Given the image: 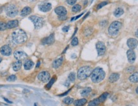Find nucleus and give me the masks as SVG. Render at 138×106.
Wrapping results in <instances>:
<instances>
[{
  "instance_id": "nucleus-1",
  "label": "nucleus",
  "mask_w": 138,
  "mask_h": 106,
  "mask_svg": "<svg viewBox=\"0 0 138 106\" xmlns=\"http://www.w3.org/2000/svg\"><path fill=\"white\" fill-rule=\"evenodd\" d=\"M106 76V73L103 69L101 68H96L95 70L92 71L90 75L91 79L94 83H99L104 80Z\"/></svg>"
},
{
  "instance_id": "nucleus-2",
  "label": "nucleus",
  "mask_w": 138,
  "mask_h": 106,
  "mask_svg": "<svg viewBox=\"0 0 138 106\" xmlns=\"http://www.w3.org/2000/svg\"><path fill=\"white\" fill-rule=\"evenodd\" d=\"M13 41L17 44L24 43L27 40V35L22 30H17L12 33Z\"/></svg>"
},
{
  "instance_id": "nucleus-3",
  "label": "nucleus",
  "mask_w": 138,
  "mask_h": 106,
  "mask_svg": "<svg viewBox=\"0 0 138 106\" xmlns=\"http://www.w3.org/2000/svg\"><path fill=\"white\" fill-rule=\"evenodd\" d=\"M92 72V69L91 67L85 66L81 67L77 71V77L79 80H85L86 79L90 77Z\"/></svg>"
},
{
  "instance_id": "nucleus-4",
  "label": "nucleus",
  "mask_w": 138,
  "mask_h": 106,
  "mask_svg": "<svg viewBox=\"0 0 138 106\" xmlns=\"http://www.w3.org/2000/svg\"><path fill=\"white\" fill-rule=\"evenodd\" d=\"M122 24L119 21H114L110 25L108 32L111 36H116L118 34L120 29L122 28Z\"/></svg>"
},
{
  "instance_id": "nucleus-5",
  "label": "nucleus",
  "mask_w": 138,
  "mask_h": 106,
  "mask_svg": "<svg viewBox=\"0 0 138 106\" xmlns=\"http://www.w3.org/2000/svg\"><path fill=\"white\" fill-rule=\"evenodd\" d=\"M6 14L10 18H14L18 14V9L16 6L13 4H10L5 8Z\"/></svg>"
},
{
  "instance_id": "nucleus-6",
  "label": "nucleus",
  "mask_w": 138,
  "mask_h": 106,
  "mask_svg": "<svg viewBox=\"0 0 138 106\" xmlns=\"http://www.w3.org/2000/svg\"><path fill=\"white\" fill-rule=\"evenodd\" d=\"M29 19L33 22L35 28L36 29L40 28L44 25V19L43 18H40L36 16H31L29 17Z\"/></svg>"
},
{
  "instance_id": "nucleus-7",
  "label": "nucleus",
  "mask_w": 138,
  "mask_h": 106,
  "mask_svg": "<svg viewBox=\"0 0 138 106\" xmlns=\"http://www.w3.org/2000/svg\"><path fill=\"white\" fill-rule=\"evenodd\" d=\"M50 73H49V72L45 71L40 72V73L38 74V79L40 81H42V82H48V81L50 80Z\"/></svg>"
},
{
  "instance_id": "nucleus-8",
  "label": "nucleus",
  "mask_w": 138,
  "mask_h": 106,
  "mask_svg": "<svg viewBox=\"0 0 138 106\" xmlns=\"http://www.w3.org/2000/svg\"><path fill=\"white\" fill-rule=\"evenodd\" d=\"M96 48H97V53H98V55L99 56L103 55L106 52V46L104 45V44L102 42L99 41L96 44Z\"/></svg>"
},
{
  "instance_id": "nucleus-9",
  "label": "nucleus",
  "mask_w": 138,
  "mask_h": 106,
  "mask_svg": "<svg viewBox=\"0 0 138 106\" xmlns=\"http://www.w3.org/2000/svg\"><path fill=\"white\" fill-rule=\"evenodd\" d=\"M127 55L128 61L131 64H133L136 61V53L134 51L132 50V49H130L127 51Z\"/></svg>"
},
{
  "instance_id": "nucleus-10",
  "label": "nucleus",
  "mask_w": 138,
  "mask_h": 106,
  "mask_svg": "<svg viewBox=\"0 0 138 106\" xmlns=\"http://www.w3.org/2000/svg\"><path fill=\"white\" fill-rule=\"evenodd\" d=\"M0 52L3 55L9 56L12 53V49L8 45H4L0 48Z\"/></svg>"
},
{
  "instance_id": "nucleus-11",
  "label": "nucleus",
  "mask_w": 138,
  "mask_h": 106,
  "mask_svg": "<svg viewBox=\"0 0 138 106\" xmlns=\"http://www.w3.org/2000/svg\"><path fill=\"white\" fill-rule=\"evenodd\" d=\"M54 12L56 14H58V16H66L67 14V10L66 9L63 7V6H59L55 9Z\"/></svg>"
},
{
  "instance_id": "nucleus-12",
  "label": "nucleus",
  "mask_w": 138,
  "mask_h": 106,
  "mask_svg": "<svg viewBox=\"0 0 138 106\" xmlns=\"http://www.w3.org/2000/svg\"><path fill=\"white\" fill-rule=\"evenodd\" d=\"M38 9H39L40 10L43 12H47L52 9V5L49 3L42 4V5H40L38 6Z\"/></svg>"
},
{
  "instance_id": "nucleus-13",
  "label": "nucleus",
  "mask_w": 138,
  "mask_h": 106,
  "mask_svg": "<svg viewBox=\"0 0 138 106\" xmlns=\"http://www.w3.org/2000/svg\"><path fill=\"white\" fill-rule=\"evenodd\" d=\"M127 46L130 49H134L137 47L138 44V41L136 39H134V38H130L129 39L127 42Z\"/></svg>"
},
{
  "instance_id": "nucleus-14",
  "label": "nucleus",
  "mask_w": 138,
  "mask_h": 106,
  "mask_svg": "<svg viewBox=\"0 0 138 106\" xmlns=\"http://www.w3.org/2000/svg\"><path fill=\"white\" fill-rule=\"evenodd\" d=\"M14 57L17 60L21 61L22 59H24L25 58L28 57L27 54L24 53L22 51H15L14 52Z\"/></svg>"
},
{
  "instance_id": "nucleus-15",
  "label": "nucleus",
  "mask_w": 138,
  "mask_h": 106,
  "mask_svg": "<svg viewBox=\"0 0 138 106\" xmlns=\"http://www.w3.org/2000/svg\"><path fill=\"white\" fill-rule=\"evenodd\" d=\"M54 42V34L50 35L47 37L45 38L42 40V44H47V45H50L52 44Z\"/></svg>"
},
{
  "instance_id": "nucleus-16",
  "label": "nucleus",
  "mask_w": 138,
  "mask_h": 106,
  "mask_svg": "<svg viewBox=\"0 0 138 106\" xmlns=\"http://www.w3.org/2000/svg\"><path fill=\"white\" fill-rule=\"evenodd\" d=\"M7 28L12 29L16 28L19 25V21L17 20H13V21H10L7 23Z\"/></svg>"
},
{
  "instance_id": "nucleus-17",
  "label": "nucleus",
  "mask_w": 138,
  "mask_h": 106,
  "mask_svg": "<svg viewBox=\"0 0 138 106\" xmlns=\"http://www.w3.org/2000/svg\"><path fill=\"white\" fill-rule=\"evenodd\" d=\"M31 12V9L29 7H26L21 12V16L22 17H26L30 14Z\"/></svg>"
},
{
  "instance_id": "nucleus-18",
  "label": "nucleus",
  "mask_w": 138,
  "mask_h": 106,
  "mask_svg": "<svg viewBox=\"0 0 138 106\" xmlns=\"http://www.w3.org/2000/svg\"><path fill=\"white\" fill-rule=\"evenodd\" d=\"M63 57H61L58 59L57 60H55L53 62H52V67L55 69H57L58 68L61 64H62V63H63Z\"/></svg>"
},
{
  "instance_id": "nucleus-19",
  "label": "nucleus",
  "mask_w": 138,
  "mask_h": 106,
  "mask_svg": "<svg viewBox=\"0 0 138 106\" xmlns=\"http://www.w3.org/2000/svg\"><path fill=\"white\" fill-rule=\"evenodd\" d=\"M120 79V75L118 73H112L109 78V81L113 83L116 82Z\"/></svg>"
},
{
  "instance_id": "nucleus-20",
  "label": "nucleus",
  "mask_w": 138,
  "mask_h": 106,
  "mask_svg": "<svg viewBox=\"0 0 138 106\" xmlns=\"http://www.w3.org/2000/svg\"><path fill=\"white\" fill-rule=\"evenodd\" d=\"M34 66V62L31 61H26V62L24 63V68L25 70H31V69Z\"/></svg>"
},
{
  "instance_id": "nucleus-21",
  "label": "nucleus",
  "mask_w": 138,
  "mask_h": 106,
  "mask_svg": "<svg viewBox=\"0 0 138 106\" xmlns=\"http://www.w3.org/2000/svg\"><path fill=\"white\" fill-rule=\"evenodd\" d=\"M21 66H22L21 61L18 60L17 61L15 62L13 64V70H14L15 71H18L21 68Z\"/></svg>"
},
{
  "instance_id": "nucleus-22",
  "label": "nucleus",
  "mask_w": 138,
  "mask_h": 106,
  "mask_svg": "<svg viewBox=\"0 0 138 106\" xmlns=\"http://www.w3.org/2000/svg\"><path fill=\"white\" fill-rule=\"evenodd\" d=\"M129 80L131 82L138 83V72H136L133 73L132 75L129 77Z\"/></svg>"
},
{
  "instance_id": "nucleus-23",
  "label": "nucleus",
  "mask_w": 138,
  "mask_h": 106,
  "mask_svg": "<svg viewBox=\"0 0 138 106\" xmlns=\"http://www.w3.org/2000/svg\"><path fill=\"white\" fill-rule=\"evenodd\" d=\"M124 11L122 8H118L115 10V12H114V15L115 17L116 18H119V17L122 16V15L123 14Z\"/></svg>"
},
{
  "instance_id": "nucleus-24",
  "label": "nucleus",
  "mask_w": 138,
  "mask_h": 106,
  "mask_svg": "<svg viewBox=\"0 0 138 106\" xmlns=\"http://www.w3.org/2000/svg\"><path fill=\"white\" fill-rule=\"evenodd\" d=\"M93 32V29L91 27H88L86 29H84V32H83V34L86 37H88V36L91 35L92 34V33Z\"/></svg>"
},
{
  "instance_id": "nucleus-25",
  "label": "nucleus",
  "mask_w": 138,
  "mask_h": 106,
  "mask_svg": "<svg viewBox=\"0 0 138 106\" xmlns=\"http://www.w3.org/2000/svg\"><path fill=\"white\" fill-rule=\"evenodd\" d=\"M86 102H87L86 99L83 98V99H80V100H75V102H74V105L76 106H81L85 104L86 103Z\"/></svg>"
},
{
  "instance_id": "nucleus-26",
  "label": "nucleus",
  "mask_w": 138,
  "mask_h": 106,
  "mask_svg": "<svg viewBox=\"0 0 138 106\" xmlns=\"http://www.w3.org/2000/svg\"><path fill=\"white\" fill-rule=\"evenodd\" d=\"M91 91H92V88H84V89L81 91V95L83 97H86V96H88Z\"/></svg>"
},
{
  "instance_id": "nucleus-27",
  "label": "nucleus",
  "mask_w": 138,
  "mask_h": 106,
  "mask_svg": "<svg viewBox=\"0 0 138 106\" xmlns=\"http://www.w3.org/2000/svg\"><path fill=\"white\" fill-rule=\"evenodd\" d=\"M108 95H109V93H103L102 95H101V97L99 98L100 103L104 102V101L106 100V98H108Z\"/></svg>"
},
{
  "instance_id": "nucleus-28",
  "label": "nucleus",
  "mask_w": 138,
  "mask_h": 106,
  "mask_svg": "<svg viewBox=\"0 0 138 106\" xmlns=\"http://www.w3.org/2000/svg\"><path fill=\"white\" fill-rule=\"evenodd\" d=\"M63 102L66 104H71L72 103L74 102V99L70 97H66L65 98L63 99Z\"/></svg>"
},
{
  "instance_id": "nucleus-29",
  "label": "nucleus",
  "mask_w": 138,
  "mask_h": 106,
  "mask_svg": "<svg viewBox=\"0 0 138 106\" xmlns=\"http://www.w3.org/2000/svg\"><path fill=\"white\" fill-rule=\"evenodd\" d=\"M81 10V6L80 5H75L72 7V11L73 12H78Z\"/></svg>"
},
{
  "instance_id": "nucleus-30",
  "label": "nucleus",
  "mask_w": 138,
  "mask_h": 106,
  "mask_svg": "<svg viewBox=\"0 0 138 106\" xmlns=\"http://www.w3.org/2000/svg\"><path fill=\"white\" fill-rule=\"evenodd\" d=\"M99 98H96L93 100L91 101L89 104H88V106H98L99 104Z\"/></svg>"
},
{
  "instance_id": "nucleus-31",
  "label": "nucleus",
  "mask_w": 138,
  "mask_h": 106,
  "mask_svg": "<svg viewBox=\"0 0 138 106\" xmlns=\"http://www.w3.org/2000/svg\"><path fill=\"white\" fill-rule=\"evenodd\" d=\"M7 28V25L5 23L1 22L0 23V31L5 30Z\"/></svg>"
},
{
  "instance_id": "nucleus-32",
  "label": "nucleus",
  "mask_w": 138,
  "mask_h": 106,
  "mask_svg": "<svg viewBox=\"0 0 138 106\" xmlns=\"http://www.w3.org/2000/svg\"><path fill=\"white\" fill-rule=\"evenodd\" d=\"M55 80H56L55 78H52V79L50 80V82L46 85V88L48 89H50L51 88V86H52V85L53 84L54 82H55Z\"/></svg>"
},
{
  "instance_id": "nucleus-33",
  "label": "nucleus",
  "mask_w": 138,
  "mask_h": 106,
  "mask_svg": "<svg viewBox=\"0 0 138 106\" xmlns=\"http://www.w3.org/2000/svg\"><path fill=\"white\" fill-rule=\"evenodd\" d=\"M68 79L70 80L71 82H74L75 80V75L74 73H70L68 75Z\"/></svg>"
},
{
  "instance_id": "nucleus-34",
  "label": "nucleus",
  "mask_w": 138,
  "mask_h": 106,
  "mask_svg": "<svg viewBox=\"0 0 138 106\" xmlns=\"http://www.w3.org/2000/svg\"><path fill=\"white\" fill-rule=\"evenodd\" d=\"M78 43H79V41H78L77 37H74V39H72V42H71V44H72V46H77V45L78 44Z\"/></svg>"
},
{
  "instance_id": "nucleus-35",
  "label": "nucleus",
  "mask_w": 138,
  "mask_h": 106,
  "mask_svg": "<svg viewBox=\"0 0 138 106\" xmlns=\"http://www.w3.org/2000/svg\"><path fill=\"white\" fill-rule=\"evenodd\" d=\"M108 3V1H103L102 2V3H101L100 4H99V5L97 6V10H99V9H102L103 7L106 6Z\"/></svg>"
},
{
  "instance_id": "nucleus-36",
  "label": "nucleus",
  "mask_w": 138,
  "mask_h": 106,
  "mask_svg": "<svg viewBox=\"0 0 138 106\" xmlns=\"http://www.w3.org/2000/svg\"><path fill=\"white\" fill-rule=\"evenodd\" d=\"M16 79V76L14 75H12L10 76L9 77L7 78V80L9 81V82H14V81H15Z\"/></svg>"
},
{
  "instance_id": "nucleus-37",
  "label": "nucleus",
  "mask_w": 138,
  "mask_h": 106,
  "mask_svg": "<svg viewBox=\"0 0 138 106\" xmlns=\"http://www.w3.org/2000/svg\"><path fill=\"white\" fill-rule=\"evenodd\" d=\"M76 1H77V0H66V3L70 5H74L76 3Z\"/></svg>"
},
{
  "instance_id": "nucleus-38",
  "label": "nucleus",
  "mask_w": 138,
  "mask_h": 106,
  "mask_svg": "<svg viewBox=\"0 0 138 106\" xmlns=\"http://www.w3.org/2000/svg\"><path fill=\"white\" fill-rule=\"evenodd\" d=\"M135 70V68L134 67H129V68H128L127 69V71L129 72V73H131V72H132L134 70Z\"/></svg>"
},
{
  "instance_id": "nucleus-39",
  "label": "nucleus",
  "mask_w": 138,
  "mask_h": 106,
  "mask_svg": "<svg viewBox=\"0 0 138 106\" xmlns=\"http://www.w3.org/2000/svg\"><path fill=\"white\" fill-rule=\"evenodd\" d=\"M69 28H70V26H64L63 28H62V30H63L64 32H68Z\"/></svg>"
},
{
  "instance_id": "nucleus-40",
  "label": "nucleus",
  "mask_w": 138,
  "mask_h": 106,
  "mask_svg": "<svg viewBox=\"0 0 138 106\" xmlns=\"http://www.w3.org/2000/svg\"><path fill=\"white\" fill-rule=\"evenodd\" d=\"M107 24H108V21H103L100 23V25H101V26H106Z\"/></svg>"
},
{
  "instance_id": "nucleus-41",
  "label": "nucleus",
  "mask_w": 138,
  "mask_h": 106,
  "mask_svg": "<svg viewBox=\"0 0 138 106\" xmlns=\"http://www.w3.org/2000/svg\"><path fill=\"white\" fill-rule=\"evenodd\" d=\"M66 18H67V16H58V19L61 21H64V20H66Z\"/></svg>"
},
{
  "instance_id": "nucleus-42",
  "label": "nucleus",
  "mask_w": 138,
  "mask_h": 106,
  "mask_svg": "<svg viewBox=\"0 0 138 106\" xmlns=\"http://www.w3.org/2000/svg\"><path fill=\"white\" fill-rule=\"evenodd\" d=\"M83 14H84V13H82V14H81L80 15H79V16H76V17H75V18H72V19H71V21H74V20H76V19H78V18H80V17L81 16H83Z\"/></svg>"
},
{
  "instance_id": "nucleus-43",
  "label": "nucleus",
  "mask_w": 138,
  "mask_h": 106,
  "mask_svg": "<svg viewBox=\"0 0 138 106\" xmlns=\"http://www.w3.org/2000/svg\"><path fill=\"white\" fill-rule=\"evenodd\" d=\"M3 99H4V100H5V101H7V102H8V103H11V104L12 103V102H10V101H9V100H7V98H3Z\"/></svg>"
},
{
  "instance_id": "nucleus-44",
  "label": "nucleus",
  "mask_w": 138,
  "mask_h": 106,
  "mask_svg": "<svg viewBox=\"0 0 138 106\" xmlns=\"http://www.w3.org/2000/svg\"><path fill=\"white\" fill-rule=\"evenodd\" d=\"M40 61H38L37 62V64H36V68H38V67L40 66Z\"/></svg>"
},
{
  "instance_id": "nucleus-45",
  "label": "nucleus",
  "mask_w": 138,
  "mask_h": 106,
  "mask_svg": "<svg viewBox=\"0 0 138 106\" xmlns=\"http://www.w3.org/2000/svg\"><path fill=\"white\" fill-rule=\"evenodd\" d=\"M89 14H90V12H88V13H87V14H86V16H84V18H83V19H85V18H86V17L88 16V15H89Z\"/></svg>"
},
{
  "instance_id": "nucleus-46",
  "label": "nucleus",
  "mask_w": 138,
  "mask_h": 106,
  "mask_svg": "<svg viewBox=\"0 0 138 106\" xmlns=\"http://www.w3.org/2000/svg\"><path fill=\"white\" fill-rule=\"evenodd\" d=\"M136 36L138 38V29L136 30Z\"/></svg>"
},
{
  "instance_id": "nucleus-47",
  "label": "nucleus",
  "mask_w": 138,
  "mask_h": 106,
  "mask_svg": "<svg viewBox=\"0 0 138 106\" xmlns=\"http://www.w3.org/2000/svg\"><path fill=\"white\" fill-rule=\"evenodd\" d=\"M136 93L138 95V87L136 88Z\"/></svg>"
},
{
  "instance_id": "nucleus-48",
  "label": "nucleus",
  "mask_w": 138,
  "mask_h": 106,
  "mask_svg": "<svg viewBox=\"0 0 138 106\" xmlns=\"http://www.w3.org/2000/svg\"><path fill=\"white\" fill-rule=\"evenodd\" d=\"M2 61V58L1 57H0V62H1Z\"/></svg>"
},
{
  "instance_id": "nucleus-49",
  "label": "nucleus",
  "mask_w": 138,
  "mask_h": 106,
  "mask_svg": "<svg viewBox=\"0 0 138 106\" xmlns=\"http://www.w3.org/2000/svg\"><path fill=\"white\" fill-rule=\"evenodd\" d=\"M92 1H93V0H92Z\"/></svg>"
}]
</instances>
